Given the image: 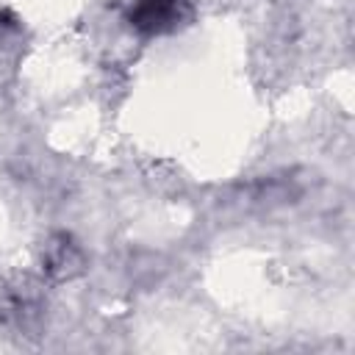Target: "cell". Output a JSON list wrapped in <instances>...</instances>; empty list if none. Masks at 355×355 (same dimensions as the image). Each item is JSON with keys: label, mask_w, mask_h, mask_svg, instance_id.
Wrapping results in <instances>:
<instances>
[{"label": "cell", "mask_w": 355, "mask_h": 355, "mask_svg": "<svg viewBox=\"0 0 355 355\" xmlns=\"http://www.w3.org/2000/svg\"><path fill=\"white\" fill-rule=\"evenodd\" d=\"M183 17L180 0H139L130 8V25L144 33H164L172 31Z\"/></svg>", "instance_id": "obj_1"}]
</instances>
